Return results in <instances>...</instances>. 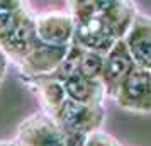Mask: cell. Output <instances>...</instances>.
<instances>
[{"label": "cell", "mask_w": 151, "mask_h": 146, "mask_svg": "<svg viewBox=\"0 0 151 146\" xmlns=\"http://www.w3.org/2000/svg\"><path fill=\"white\" fill-rule=\"evenodd\" d=\"M9 66H10V58H9L7 53H5V51L2 49V46H0V87L4 85L5 78H7Z\"/></svg>", "instance_id": "11"}, {"label": "cell", "mask_w": 151, "mask_h": 146, "mask_svg": "<svg viewBox=\"0 0 151 146\" xmlns=\"http://www.w3.org/2000/svg\"><path fill=\"white\" fill-rule=\"evenodd\" d=\"M112 100L119 109L131 114H151V71L136 66L117 88Z\"/></svg>", "instance_id": "5"}, {"label": "cell", "mask_w": 151, "mask_h": 146, "mask_svg": "<svg viewBox=\"0 0 151 146\" xmlns=\"http://www.w3.org/2000/svg\"><path fill=\"white\" fill-rule=\"evenodd\" d=\"M75 21V46L105 55L131 29L137 7L134 0H66Z\"/></svg>", "instance_id": "1"}, {"label": "cell", "mask_w": 151, "mask_h": 146, "mask_svg": "<svg viewBox=\"0 0 151 146\" xmlns=\"http://www.w3.org/2000/svg\"><path fill=\"white\" fill-rule=\"evenodd\" d=\"M36 34L51 46H70L75 34V21L68 10H46L36 14Z\"/></svg>", "instance_id": "7"}, {"label": "cell", "mask_w": 151, "mask_h": 146, "mask_svg": "<svg viewBox=\"0 0 151 146\" xmlns=\"http://www.w3.org/2000/svg\"><path fill=\"white\" fill-rule=\"evenodd\" d=\"M136 68V63L131 56L126 42L119 41L104 55V68H102V80L107 99H112L117 88L121 87L126 77Z\"/></svg>", "instance_id": "8"}, {"label": "cell", "mask_w": 151, "mask_h": 146, "mask_svg": "<svg viewBox=\"0 0 151 146\" xmlns=\"http://www.w3.org/2000/svg\"><path fill=\"white\" fill-rule=\"evenodd\" d=\"M124 42L136 66L151 71V15L137 12Z\"/></svg>", "instance_id": "9"}, {"label": "cell", "mask_w": 151, "mask_h": 146, "mask_svg": "<svg viewBox=\"0 0 151 146\" xmlns=\"http://www.w3.org/2000/svg\"><path fill=\"white\" fill-rule=\"evenodd\" d=\"M55 121L63 127L66 134L87 136L88 132L100 129L105 122V105H87L78 104L66 99Z\"/></svg>", "instance_id": "6"}, {"label": "cell", "mask_w": 151, "mask_h": 146, "mask_svg": "<svg viewBox=\"0 0 151 146\" xmlns=\"http://www.w3.org/2000/svg\"><path fill=\"white\" fill-rule=\"evenodd\" d=\"M31 0H0V46L19 66L39 44Z\"/></svg>", "instance_id": "2"}, {"label": "cell", "mask_w": 151, "mask_h": 146, "mask_svg": "<svg viewBox=\"0 0 151 146\" xmlns=\"http://www.w3.org/2000/svg\"><path fill=\"white\" fill-rule=\"evenodd\" d=\"M14 139L19 146H83L85 136L66 134L51 116L37 111L19 122Z\"/></svg>", "instance_id": "3"}, {"label": "cell", "mask_w": 151, "mask_h": 146, "mask_svg": "<svg viewBox=\"0 0 151 146\" xmlns=\"http://www.w3.org/2000/svg\"><path fill=\"white\" fill-rule=\"evenodd\" d=\"M83 146H122L121 141L117 138H114L112 134L102 131V129H97L93 132H88L85 136Z\"/></svg>", "instance_id": "10"}, {"label": "cell", "mask_w": 151, "mask_h": 146, "mask_svg": "<svg viewBox=\"0 0 151 146\" xmlns=\"http://www.w3.org/2000/svg\"><path fill=\"white\" fill-rule=\"evenodd\" d=\"M55 78L61 82L66 97L75 100L78 104L87 105H105V88L100 78H92L83 73L78 61H76L75 48L70 46L68 53L65 56L63 63L55 73H51Z\"/></svg>", "instance_id": "4"}]
</instances>
